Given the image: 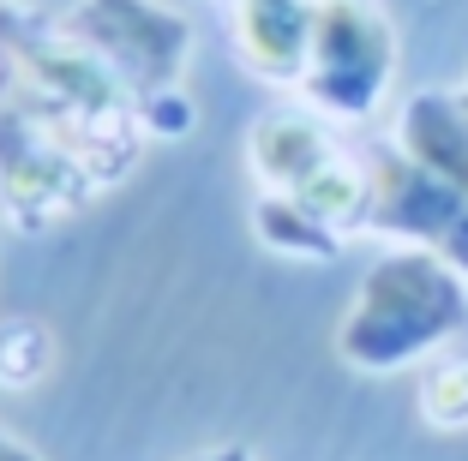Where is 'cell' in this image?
<instances>
[{
  "mask_svg": "<svg viewBox=\"0 0 468 461\" xmlns=\"http://www.w3.org/2000/svg\"><path fill=\"white\" fill-rule=\"evenodd\" d=\"M151 132L133 96L60 18L0 6V210L25 234L79 216L138 168Z\"/></svg>",
  "mask_w": 468,
  "mask_h": 461,
  "instance_id": "6da1fadb",
  "label": "cell"
},
{
  "mask_svg": "<svg viewBox=\"0 0 468 461\" xmlns=\"http://www.w3.org/2000/svg\"><path fill=\"white\" fill-rule=\"evenodd\" d=\"M468 330V276L427 246H390L336 318V360L367 378L427 366Z\"/></svg>",
  "mask_w": 468,
  "mask_h": 461,
  "instance_id": "7a4b0ae2",
  "label": "cell"
},
{
  "mask_svg": "<svg viewBox=\"0 0 468 461\" xmlns=\"http://www.w3.org/2000/svg\"><path fill=\"white\" fill-rule=\"evenodd\" d=\"M247 168L259 180V192L313 210L343 240L367 234V198H372L367 150H355L336 132V120H324L318 109L301 102V109L259 114L247 132Z\"/></svg>",
  "mask_w": 468,
  "mask_h": 461,
  "instance_id": "3957f363",
  "label": "cell"
},
{
  "mask_svg": "<svg viewBox=\"0 0 468 461\" xmlns=\"http://www.w3.org/2000/svg\"><path fill=\"white\" fill-rule=\"evenodd\" d=\"M397 60H402V42L385 0H318L294 90L324 120L355 126L385 109L390 84H397Z\"/></svg>",
  "mask_w": 468,
  "mask_h": 461,
  "instance_id": "277c9868",
  "label": "cell"
},
{
  "mask_svg": "<svg viewBox=\"0 0 468 461\" xmlns=\"http://www.w3.org/2000/svg\"><path fill=\"white\" fill-rule=\"evenodd\" d=\"M67 37L97 60L144 114L151 102L186 90L193 67V18L168 0H72L60 13Z\"/></svg>",
  "mask_w": 468,
  "mask_h": 461,
  "instance_id": "5b68a950",
  "label": "cell"
},
{
  "mask_svg": "<svg viewBox=\"0 0 468 461\" xmlns=\"http://www.w3.org/2000/svg\"><path fill=\"white\" fill-rule=\"evenodd\" d=\"M313 6L318 0H222L234 30V55L252 79L264 84H301L306 37H313Z\"/></svg>",
  "mask_w": 468,
  "mask_h": 461,
  "instance_id": "8992f818",
  "label": "cell"
},
{
  "mask_svg": "<svg viewBox=\"0 0 468 461\" xmlns=\"http://www.w3.org/2000/svg\"><path fill=\"white\" fill-rule=\"evenodd\" d=\"M252 234L271 246L276 258H301V264H331L348 246L331 222H318L313 210H301V204H289V198H271V192L252 198Z\"/></svg>",
  "mask_w": 468,
  "mask_h": 461,
  "instance_id": "52a82bcc",
  "label": "cell"
},
{
  "mask_svg": "<svg viewBox=\"0 0 468 461\" xmlns=\"http://www.w3.org/2000/svg\"><path fill=\"white\" fill-rule=\"evenodd\" d=\"M55 360V330L42 318H0V390H37Z\"/></svg>",
  "mask_w": 468,
  "mask_h": 461,
  "instance_id": "ba28073f",
  "label": "cell"
},
{
  "mask_svg": "<svg viewBox=\"0 0 468 461\" xmlns=\"http://www.w3.org/2000/svg\"><path fill=\"white\" fill-rule=\"evenodd\" d=\"M414 402H420V420L439 425V432H463L468 425V348H444L432 353L427 366H420V390H414Z\"/></svg>",
  "mask_w": 468,
  "mask_h": 461,
  "instance_id": "9c48e42d",
  "label": "cell"
},
{
  "mask_svg": "<svg viewBox=\"0 0 468 461\" xmlns=\"http://www.w3.org/2000/svg\"><path fill=\"white\" fill-rule=\"evenodd\" d=\"M0 461H42V456H37V444H30V437H18L13 425L0 420Z\"/></svg>",
  "mask_w": 468,
  "mask_h": 461,
  "instance_id": "30bf717a",
  "label": "cell"
},
{
  "mask_svg": "<svg viewBox=\"0 0 468 461\" xmlns=\"http://www.w3.org/2000/svg\"><path fill=\"white\" fill-rule=\"evenodd\" d=\"M186 461H252V449L247 444H222V449H198V456H186Z\"/></svg>",
  "mask_w": 468,
  "mask_h": 461,
  "instance_id": "8fae6325",
  "label": "cell"
},
{
  "mask_svg": "<svg viewBox=\"0 0 468 461\" xmlns=\"http://www.w3.org/2000/svg\"><path fill=\"white\" fill-rule=\"evenodd\" d=\"M0 6H13V0H0Z\"/></svg>",
  "mask_w": 468,
  "mask_h": 461,
  "instance_id": "7c38bea8",
  "label": "cell"
}]
</instances>
